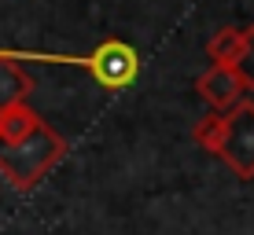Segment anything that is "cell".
<instances>
[{
  "mask_svg": "<svg viewBox=\"0 0 254 235\" xmlns=\"http://www.w3.org/2000/svg\"><path fill=\"white\" fill-rule=\"evenodd\" d=\"M89 74L96 77V81L103 85V89H129V85L136 81L140 74V55L133 45H126V41H100V45L92 48L89 55Z\"/></svg>",
  "mask_w": 254,
  "mask_h": 235,
  "instance_id": "3",
  "label": "cell"
},
{
  "mask_svg": "<svg viewBox=\"0 0 254 235\" xmlns=\"http://www.w3.org/2000/svg\"><path fill=\"white\" fill-rule=\"evenodd\" d=\"M195 92H199V99L206 103L210 110H229L236 107V103L243 99V81H240V74L232 70V66H221V63H210V70H203L195 77Z\"/></svg>",
  "mask_w": 254,
  "mask_h": 235,
  "instance_id": "4",
  "label": "cell"
},
{
  "mask_svg": "<svg viewBox=\"0 0 254 235\" xmlns=\"http://www.w3.org/2000/svg\"><path fill=\"white\" fill-rule=\"evenodd\" d=\"M33 95V77L11 59H0V110L11 103H30Z\"/></svg>",
  "mask_w": 254,
  "mask_h": 235,
  "instance_id": "5",
  "label": "cell"
},
{
  "mask_svg": "<svg viewBox=\"0 0 254 235\" xmlns=\"http://www.w3.org/2000/svg\"><path fill=\"white\" fill-rule=\"evenodd\" d=\"M232 70L240 74L243 89H254V26L240 30V51L232 59Z\"/></svg>",
  "mask_w": 254,
  "mask_h": 235,
  "instance_id": "8",
  "label": "cell"
},
{
  "mask_svg": "<svg viewBox=\"0 0 254 235\" xmlns=\"http://www.w3.org/2000/svg\"><path fill=\"white\" fill-rule=\"evenodd\" d=\"M66 140L48 125L45 118L19 140H0V180L15 191H30L63 162Z\"/></svg>",
  "mask_w": 254,
  "mask_h": 235,
  "instance_id": "1",
  "label": "cell"
},
{
  "mask_svg": "<svg viewBox=\"0 0 254 235\" xmlns=\"http://www.w3.org/2000/svg\"><path fill=\"white\" fill-rule=\"evenodd\" d=\"M236 51H240V30L236 26H221L214 37L206 41V55L210 63H221V66H232Z\"/></svg>",
  "mask_w": 254,
  "mask_h": 235,
  "instance_id": "7",
  "label": "cell"
},
{
  "mask_svg": "<svg viewBox=\"0 0 254 235\" xmlns=\"http://www.w3.org/2000/svg\"><path fill=\"white\" fill-rule=\"evenodd\" d=\"M37 121H41V114L30 107V103H11V107L0 110V140H19V136H26Z\"/></svg>",
  "mask_w": 254,
  "mask_h": 235,
  "instance_id": "6",
  "label": "cell"
},
{
  "mask_svg": "<svg viewBox=\"0 0 254 235\" xmlns=\"http://www.w3.org/2000/svg\"><path fill=\"white\" fill-rule=\"evenodd\" d=\"M214 154L240 180H254V103L240 99L236 107L221 110V136Z\"/></svg>",
  "mask_w": 254,
  "mask_h": 235,
  "instance_id": "2",
  "label": "cell"
},
{
  "mask_svg": "<svg viewBox=\"0 0 254 235\" xmlns=\"http://www.w3.org/2000/svg\"><path fill=\"white\" fill-rule=\"evenodd\" d=\"M217 136H221V114H217V110L203 114L195 125H191V140H195V147H199V151H206V154H214Z\"/></svg>",
  "mask_w": 254,
  "mask_h": 235,
  "instance_id": "9",
  "label": "cell"
}]
</instances>
